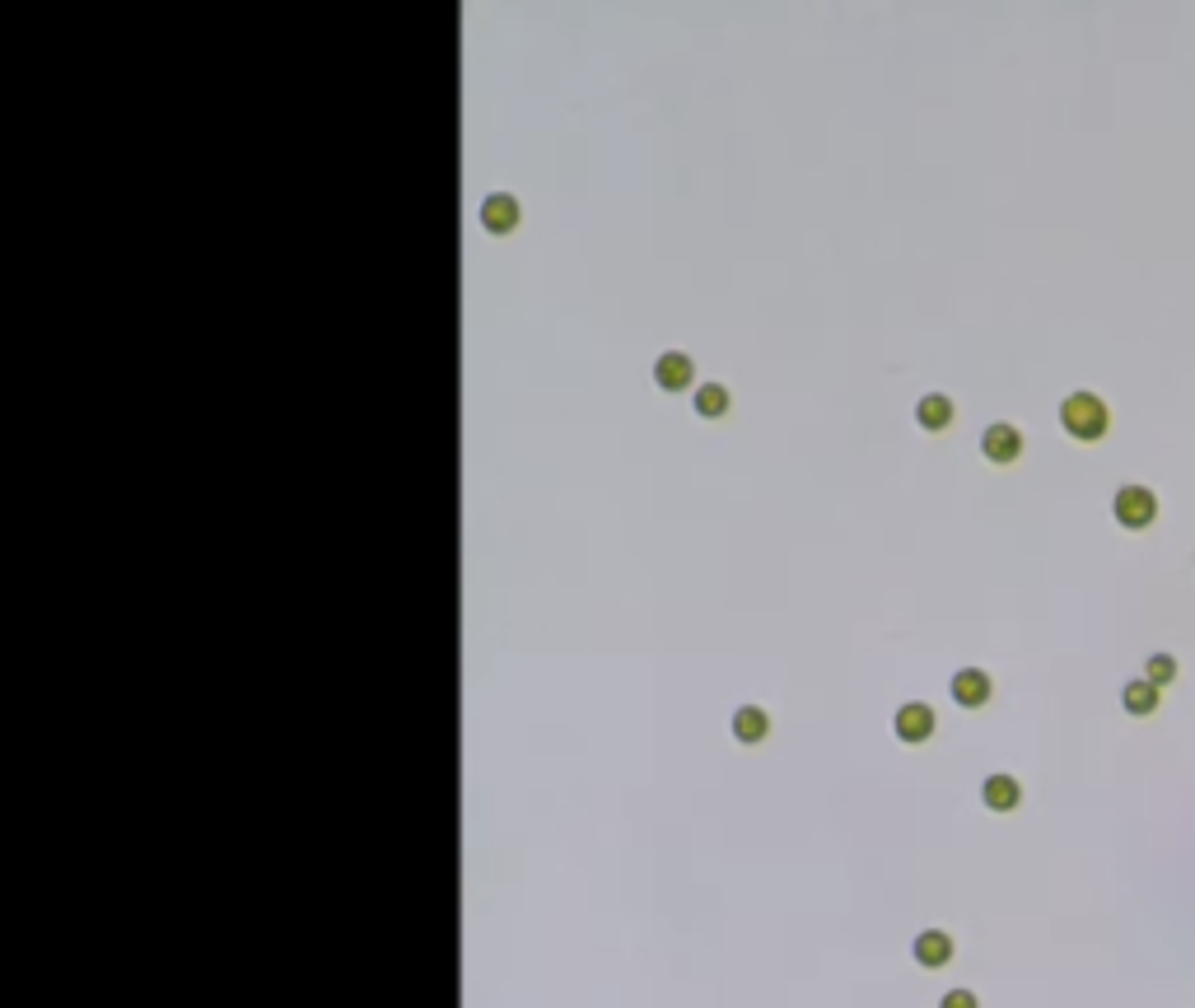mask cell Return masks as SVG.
I'll list each match as a JSON object with an SVG mask.
<instances>
[{"instance_id": "obj_1", "label": "cell", "mask_w": 1195, "mask_h": 1008, "mask_svg": "<svg viewBox=\"0 0 1195 1008\" xmlns=\"http://www.w3.org/2000/svg\"><path fill=\"white\" fill-rule=\"evenodd\" d=\"M1060 425H1065L1070 439L1097 443V439H1106V430H1111V411H1106V402L1097 397V392H1070V397L1060 402Z\"/></svg>"}, {"instance_id": "obj_2", "label": "cell", "mask_w": 1195, "mask_h": 1008, "mask_svg": "<svg viewBox=\"0 0 1195 1008\" xmlns=\"http://www.w3.org/2000/svg\"><path fill=\"white\" fill-rule=\"evenodd\" d=\"M1111 513H1116V523L1130 532H1144L1154 518H1159V496L1149 491V486H1121L1116 491V500H1111Z\"/></svg>"}, {"instance_id": "obj_3", "label": "cell", "mask_w": 1195, "mask_h": 1008, "mask_svg": "<svg viewBox=\"0 0 1195 1008\" xmlns=\"http://www.w3.org/2000/svg\"><path fill=\"white\" fill-rule=\"evenodd\" d=\"M934 728H939V719H934V709L925 706V701H906V706H896L893 714V733L901 738V743H929L934 738Z\"/></svg>"}, {"instance_id": "obj_4", "label": "cell", "mask_w": 1195, "mask_h": 1008, "mask_svg": "<svg viewBox=\"0 0 1195 1008\" xmlns=\"http://www.w3.org/2000/svg\"><path fill=\"white\" fill-rule=\"evenodd\" d=\"M981 453L990 462H999V467H1009V462H1018L1023 458V430L1018 425H1009V421H995V425H985V435H981Z\"/></svg>"}, {"instance_id": "obj_5", "label": "cell", "mask_w": 1195, "mask_h": 1008, "mask_svg": "<svg viewBox=\"0 0 1195 1008\" xmlns=\"http://www.w3.org/2000/svg\"><path fill=\"white\" fill-rule=\"evenodd\" d=\"M948 691H953V701L963 709H981L990 696H995V682H990V672L985 668H958L953 672V682H948Z\"/></svg>"}, {"instance_id": "obj_6", "label": "cell", "mask_w": 1195, "mask_h": 1008, "mask_svg": "<svg viewBox=\"0 0 1195 1008\" xmlns=\"http://www.w3.org/2000/svg\"><path fill=\"white\" fill-rule=\"evenodd\" d=\"M654 383H659L663 392H687L692 383H697V360L682 351H663L659 360H654Z\"/></svg>"}, {"instance_id": "obj_7", "label": "cell", "mask_w": 1195, "mask_h": 1008, "mask_svg": "<svg viewBox=\"0 0 1195 1008\" xmlns=\"http://www.w3.org/2000/svg\"><path fill=\"white\" fill-rule=\"evenodd\" d=\"M518 220H523V206H518L509 192H491L482 201V230L486 234H499V238H504V234L518 230Z\"/></svg>"}, {"instance_id": "obj_8", "label": "cell", "mask_w": 1195, "mask_h": 1008, "mask_svg": "<svg viewBox=\"0 0 1195 1008\" xmlns=\"http://www.w3.org/2000/svg\"><path fill=\"white\" fill-rule=\"evenodd\" d=\"M910 953H915V962H920V967L939 972V967H948V962H953V934H944V929H920V934H915V943H910Z\"/></svg>"}, {"instance_id": "obj_9", "label": "cell", "mask_w": 1195, "mask_h": 1008, "mask_svg": "<svg viewBox=\"0 0 1195 1008\" xmlns=\"http://www.w3.org/2000/svg\"><path fill=\"white\" fill-rule=\"evenodd\" d=\"M953 416H958V407H953V397H948V392H925V397L915 402V421H920V430H929V435L948 430V425H953Z\"/></svg>"}, {"instance_id": "obj_10", "label": "cell", "mask_w": 1195, "mask_h": 1008, "mask_svg": "<svg viewBox=\"0 0 1195 1008\" xmlns=\"http://www.w3.org/2000/svg\"><path fill=\"white\" fill-rule=\"evenodd\" d=\"M981 803L990 808V813H1014L1018 803H1023V789H1018L1014 775H985Z\"/></svg>"}, {"instance_id": "obj_11", "label": "cell", "mask_w": 1195, "mask_h": 1008, "mask_svg": "<svg viewBox=\"0 0 1195 1008\" xmlns=\"http://www.w3.org/2000/svg\"><path fill=\"white\" fill-rule=\"evenodd\" d=\"M766 733H770V714L762 706H738L733 709V738L738 743H766Z\"/></svg>"}, {"instance_id": "obj_12", "label": "cell", "mask_w": 1195, "mask_h": 1008, "mask_svg": "<svg viewBox=\"0 0 1195 1008\" xmlns=\"http://www.w3.org/2000/svg\"><path fill=\"white\" fill-rule=\"evenodd\" d=\"M729 388L724 383H700L697 392H692V407H697L700 421H719V416H729Z\"/></svg>"}, {"instance_id": "obj_13", "label": "cell", "mask_w": 1195, "mask_h": 1008, "mask_svg": "<svg viewBox=\"0 0 1195 1008\" xmlns=\"http://www.w3.org/2000/svg\"><path fill=\"white\" fill-rule=\"evenodd\" d=\"M1121 706L1130 709V714H1154L1159 709V687L1149 682V677H1135V682H1125V691H1121Z\"/></svg>"}, {"instance_id": "obj_14", "label": "cell", "mask_w": 1195, "mask_h": 1008, "mask_svg": "<svg viewBox=\"0 0 1195 1008\" xmlns=\"http://www.w3.org/2000/svg\"><path fill=\"white\" fill-rule=\"evenodd\" d=\"M1149 682H1154V687L1177 682V658L1172 654H1149Z\"/></svg>"}, {"instance_id": "obj_15", "label": "cell", "mask_w": 1195, "mask_h": 1008, "mask_svg": "<svg viewBox=\"0 0 1195 1008\" xmlns=\"http://www.w3.org/2000/svg\"><path fill=\"white\" fill-rule=\"evenodd\" d=\"M939 1008H981V1004H976V994L971 990H948L944 999H939Z\"/></svg>"}]
</instances>
